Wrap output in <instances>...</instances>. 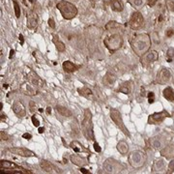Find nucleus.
<instances>
[{"label":"nucleus","mask_w":174,"mask_h":174,"mask_svg":"<svg viewBox=\"0 0 174 174\" xmlns=\"http://www.w3.org/2000/svg\"><path fill=\"white\" fill-rule=\"evenodd\" d=\"M131 45L134 52L141 57L143 54H145L151 46V39L150 36L146 33H141V34H137L133 38L131 41Z\"/></svg>","instance_id":"obj_1"},{"label":"nucleus","mask_w":174,"mask_h":174,"mask_svg":"<svg viewBox=\"0 0 174 174\" xmlns=\"http://www.w3.org/2000/svg\"><path fill=\"white\" fill-rule=\"evenodd\" d=\"M81 131L83 135L88 140H94V130H93V123H92V113L91 111L86 108L84 110V118L81 122Z\"/></svg>","instance_id":"obj_2"},{"label":"nucleus","mask_w":174,"mask_h":174,"mask_svg":"<svg viewBox=\"0 0 174 174\" xmlns=\"http://www.w3.org/2000/svg\"><path fill=\"white\" fill-rule=\"evenodd\" d=\"M56 8L60 11L62 17L65 19H72L77 15L76 7L68 1H60L56 5Z\"/></svg>","instance_id":"obj_3"},{"label":"nucleus","mask_w":174,"mask_h":174,"mask_svg":"<svg viewBox=\"0 0 174 174\" xmlns=\"http://www.w3.org/2000/svg\"><path fill=\"white\" fill-rule=\"evenodd\" d=\"M103 44L110 52H114L123 45V38L120 34H112L103 40Z\"/></svg>","instance_id":"obj_4"},{"label":"nucleus","mask_w":174,"mask_h":174,"mask_svg":"<svg viewBox=\"0 0 174 174\" xmlns=\"http://www.w3.org/2000/svg\"><path fill=\"white\" fill-rule=\"evenodd\" d=\"M128 161L129 164L134 167V168H140L142 167L145 162H146V155L141 152V151H133L130 153L129 157H128Z\"/></svg>","instance_id":"obj_5"},{"label":"nucleus","mask_w":174,"mask_h":174,"mask_svg":"<svg viewBox=\"0 0 174 174\" xmlns=\"http://www.w3.org/2000/svg\"><path fill=\"white\" fill-rule=\"evenodd\" d=\"M103 169L108 173H119L124 169V166L114 159H108L103 162Z\"/></svg>","instance_id":"obj_6"},{"label":"nucleus","mask_w":174,"mask_h":174,"mask_svg":"<svg viewBox=\"0 0 174 174\" xmlns=\"http://www.w3.org/2000/svg\"><path fill=\"white\" fill-rule=\"evenodd\" d=\"M110 118L111 120L114 122V124L117 126L119 129L128 136H130V133L129 131L127 130V128L125 127L124 125V122H123V119H122V116H121V113L119 112V110L115 109V108H111L110 109Z\"/></svg>","instance_id":"obj_7"},{"label":"nucleus","mask_w":174,"mask_h":174,"mask_svg":"<svg viewBox=\"0 0 174 174\" xmlns=\"http://www.w3.org/2000/svg\"><path fill=\"white\" fill-rule=\"evenodd\" d=\"M170 117V114L166 110H161L160 112H155L151 114L148 118V123L150 125H157L164 121L166 118Z\"/></svg>","instance_id":"obj_8"},{"label":"nucleus","mask_w":174,"mask_h":174,"mask_svg":"<svg viewBox=\"0 0 174 174\" xmlns=\"http://www.w3.org/2000/svg\"><path fill=\"white\" fill-rule=\"evenodd\" d=\"M143 22H144V19H143L142 15L139 13V12H134L129 21V25L132 29L137 30L142 27Z\"/></svg>","instance_id":"obj_9"},{"label":"nucleus","mask_w":174,"mask_h":174,"mask_svg":"<svg viewBox=\"0 0 174 174\" xmlns=\"http://www.w3.org/2000/svg\"><path fill=\"white\" fill-rule=\"evenodd\" d=\"M171 77H172V75L169 71V69L162 68L157 75L156 81L157 83H160V84H166L171 80Z\"/></svg>","instance_id":"obj_10"},{"label":"nucleus","mask_w":174,"mask_h":174,"mask_svg":"<svg viewBox=\"0 0 174 174\" xmlns=\"http://www.w3.org/2000/svg\"><path fill=\"white\" fill-rule=\"evenodd\" d=\"M159 59V53L156 50H148L141 56V63L143 66H148Z\"/></svg>","instance_id":"obj_11"},{"label":"nucleus","mask_w":174,"mask_h":174,"mask_svg":"<svg viewBox=\"0 0 174 174\" xmlns=\"http://www.w3.org/2000/svg\"><path fill=\"white\" fill-rule=\"evenodd\" d=\"M11 153H13L15 155H18L20 157H36L34 152H32L31 150L22 148V147H12L9 149Z\"/></svg>","instance_id":"obj_12"},{"label":"nucleus","mask_w":174,"mask_h":174,"mask_svg":"<svg viewBox=\"0 0 174 174\" xmlns=\"http://www.w3.org/2000/svg\"><path fill=\"white\" fill-rule=\"evenodd\" d=\"M12 108H13V111L18 116V117H24V116L26 115L25 107L23 106V103H22L20 101H16V102H14Z\"/></svg>","instance_id":"obj_13"},{"label":"nucleus","mask_w":174,"mask_h":174,"mask_svg":"<svg viewBox=\"0 0 174 174\" xmlns=\"http://www.w3.org/2000/svg\"><path fill=\"white\" fill-rule=\"evenodd\" d=\"M28 80L30 81V83L34 86H37V87H43L44 86V81L43 79L33 71H31L28 75H27Z\"/></svg>","instance_id":"obj_14"},{"label":"nucleus","mask_w":174,"mask_h":174,"mask_svg":"<svg viewBox=\"0 0 174 174\" xmlns=\"http://www.w3.org/2000/svg\"><path fill=\"white\" fill-rule=\"evenodd\" d=\"M161 155L167 160L174 159V144H168L161 150Z\"/></svg>","instance_id":"obj_15"},{"label":"nucleus","mask_w":174,"mask_h":174,"mask_svg":"<svg viewBox=\"0 0 174 174\" xmlns=\"http://www.w3.org/2000/svg\"><path fill=\"white\" fill-rule=\"evenodd\" d=\"M71 161L73 162L74 165H76L79 167H83V166H85L89 164L86 158L81 157V156H77V155H72L71 156Z\"/></svg>","instance_id":"obj_16"},{"label":"nucleus","mask_w":174,"mask_h":174,"mask_svg":"<svg viewBox=\"0 0 174 174\" xmlns=\"http://www.w3.org/2000/svg\"><path fill=\"white\" fill-rule=\"evenodd\" d=\"M166 168V162L162 159H158L155 161L152 166V173H161Z\"/></svg>","instance_id":"obj_17"},{"label":"nucleus","mask_w":174,"mask_h":174,"mask_svg":"<svg viewBox=\"0 0 174 174\" xmlns=\"http://www.w3.org/2000/svg\"><path fill=\"white\" fill-rule=\"evenodd\" d=\"M27 18V26L28 28L34 29L36 28L38 25V17L37 15L33 13V12H30V13L26 16Z\"/></svg>","instance_id":"obj_18"},{"label":"nucleus","mask_w":174,"mask_h":174,"mask_svg":"<svg viewBox=\"0 0 174 174\" xmlns=\"http://www.w3.org/2000/svg\"><path fill=\"white\" fill-rule=\"evenodd\" d=\"M40 166L43 168V170H45V172H48V173H58V172H60L59 169H57L53 165H51L50 162L46 161H41Z\"/></svg>","instance_id":"obj_19"},{"label":"nucleus","mask_w":174,"mask_h":174,"mask_svg":"<svg viewBox=\"0 0 174 174\" xmlns=\"http://www.w3.org/2000/svg\"><path fill=\"white\" fill-rule=\"evenodd\" d=\"M77 92L79 93L80 96H83L85 97L86 99H89V100H92V101H95L96 100V97L94 95V93H93L89 88L87 87H82V88H78L77 89Z\"/></svg>","instance_id":"obj_20"},{"label":"nucleus","mask_w":174,"mask_h":174,"mask_svg":"<svg viewBox=\"0 0 174 174\" xmlns=\"http://www.w3.org/2000/svg\"><path fill=\"white\" fill-rule=\"evenodd\" d=\"M0 167L1 169H24L18 166H17L14 162L6 160H1L0 161Z\"/></svg>","instance_id":"obj_21"},{"label":"nucleus","mask_w":174,"mask_h":174,"mask_svg":"<svg viewBox=\"0 0 174 174\" xmlns=\"http://www.w3.org/2000/svg\"><path fill=\"white\" fill-rule=\"evenodd\" d=\"M21 91L24 93L25 95H28V96H34L37 94L36 89L29 83H23L21 85Z\"/></svg>","instance_id":"obj_22"},{"label":"nucleus","mask_w":174,"mask_h":174,"mask_svg":"<svg viewBox=\"0 0 174 174\" xmlns=\"http://www.w3.org/2000/svg\"><path fill=\"white\" fill-rule=\"evenodd\" d=\"M62 67H63V70L66 72V73H73L75 72L76 70H77L79 68V66H76L73 62L71 61H64L63 64H62Z\"/></svg>","instance_id":"obj_23"},{"label":"nucleus","mask_w":174,"mask_h":174,"mask_svg":"<svg viewBox=\"0 0 174 174\" xmlns=\"http://www.w3.org/2000/svg\"><path fill=\"white\" fill-rule=\"evenodd\" d=\"M115 80H116L115 76L112 75L111 73L108 72L106 74V76H104L103 78V84L106 86H111L115 82Z\"/></svg>","instance_id":"obj_24"},{"label":"nucleus","mask_w":174,"mask_h":174,"mask_svg":"<svg viewBox=\"0 0 174 174\" xmlns=\"http://www.w3.org/2000/svg\"><path fill=\"white\" fill-rule=\"evenodd\" d=\"M110 7L115 12H122L124 9V4L122 0H110Z\"/></svg>","instance_id":"obj_25"},{"label":"nucleus","mask_w":174,"mask_h":174,"mask_svg":"<svg viewBox=\"0 0 174 174\" xmlns=\"http://www.w3.org/2000/svg\"><path fill=\"white\" fill-rule=\"evenodd\" d=\"M162 96L169 102H174V91L170 86H167L162 91Z\"/></svg>","instance_id":"obj_26"},{"label":"nucleus","mask_w":174,"mask_h":174,"mask_svg":"<svg viewBox=\"0 0 174 174\" xmlns=\"http://www.w3.org/2000/svg\"><path fill=\"white\" fill-rule=\"evenodd\" d=\"M117 150L120 154L126 155L128 153V151H129V145H128V143L125 140H121L117 144Z\"/></svg>","instance_id":"obj_27"},{"label":"nucleus","mask_w":174,"mask_h":174,"mask_svg":"<svg viewBox=\"0 0 174 174\" xmlns=\"http://www.w3.org/2000/svg\"><path fill=\"white\" fill-rule=\"evenodd\" d=\"M53 43L56 46V50L59 51V52H63L66 49V46L64 45L63 42H61L59 40V38L57 37V35H53Z\"/></svg>","instance_id":"obj_28"},{"label":"nucleus","mask_w":174,"mask_h":174,"mask_svg":"<svg viewBox=\"0 0 174 174\" xmlns=\"http://www.w3.org/2000/svg\"><path fill=\"white\" fill-rule=\"evenodd\" d=\"M149 141H150V145L152 146V148L155 149V150H159L162 146L161 141V138L159 136H155V137L150 138Z\"/></svg>","instance_id":"obj_29"},{"label":"nucleus","mask_w":174,"mask_h":174,"mask_svg":"<svg viewBox=\"0 0 174 174\" xmlns=\"http://www.w3.org/2000/svg\"><path fill=\"white\" fill-rule=\"evenodd\" d=\"M56 110H57L58 113H60L62 116H65V117H71L72 116V111L67 108H64V107H61V106H57Z\"/></svg>","instance_id":"obj_30"},{"label":"nucleus","mask_w":174,"mask_h":174,"mask_svg":"<svg viewBox=\"0 0 174 174\" xmlns=\"http://www.w3.org/2000/svg\"><path fill=\"white\" fill-rule=\"evenodd\" d=\"M71 147H72V149L75 151V152H76V153H81V152H86V149L81 145L78 141H73L72 143H71Z\"/></svg>","instance_id":"obj_31"},{"label":"nucleus","mask_w":174,"mask_h":174,"mask_svg":"<svg viewBox=\"0 0 174 174\" xmlns=\"http://www.w3.org/2000/svg\"><path fill=\"white\" fill-rule=\"evenodd\" d=\"M131 83H132L131 81H129V82L123 83V84L119 87V91L122 92V93H124V94H126V95H129L130 93H131V90H132V86L130 85Z\"/></svg>","instance_id":"obj_32"},{"label":"nucleus","mask_w":174,"mask_h":174,"mask_svg":"<svg viewBox=\"0 0 174 174\" xmlns=\"http://www.w3.org/2000/svg\"><path fill=\"white\" fill-rule=\"evenodd\" d=\"M120 27V24L118 22L116 21H108L106 25V29L107 30H111V29H115V28H119Z\"/></svg>","instance_id":"obj_33"},{"label":"nucleus","mask_w":174,"mask_h":174,"mask_svg":"<svg viewBox=\"0 0 174 174\" xmlns=\"http://www.w3.org/2000/svg\"><path fill=\"white\" fill-rule=\"evenodd\" d=\"M13 4H14V8H15V15L18 18L20 17V8H19V5L17 2V0H13Z\"/></svg>","instance_id":"obj_34"},{"label":"nucleus","mask_w":174,"mask_h":174,"mask_svg":"<svg viewBox=\"0 0 174 174\" xmlns=\"http://www.w3.org/2000/svg\"><path fill=\"white\" fill-rule=\"evenodd\" d=\"M130 2H131L134 6L139 7V6H142V5L144 4V0H130Z\"/></svg>","instance_id":"obj_35"},{"label":"nucleus","mask_w":174,"mask_h":174,"mask_svg":"<svg viewBox=\"0 0 174 174\" xmlns=\"http://www.w3.org/2000/svg\"><path fill=\"white\" fill-rule=\"evenodd\" d=\"M166 6L169 11L174 12V1L173 0H166Z\"/></svg>","instance_id":"obj_36"},{"label":"nucleus","mask_w":174,"mask_h":174,"mask_svg":"<svg viewBox=\"0 0 174 174\" xmlns=\"http://www.w3.org/2000/svg\"><path fill=\"white\" fill-rule=\"evenodd\" d=\"M148 102H149V103H153L155 102L154 92H148Z\"/></svg>","instance_id":"obj_37"},{"label":"nucleus","mask_w":174,"mask_h":174,"mask_svg":"<svg viewBox=\"0 0 174 174\" xmlns=\"http://www.w3.org/2000/svg\"><path fill=\"white\" fill-rule=\"evenodd\" d=\"M166 56L169 57L170 59L174 57V49H173V48H169V49L167 50V51H166Z\"/></svg>","instance_id":"obj_38"},{"label":"nucleus","mask_w":174,"mask_h":174,"mask_svg":"<svg viewBox=\"0 0 174 174\" xmlns=\"http://www.w3.org/2000/svg\"><path fill=\"white\" fill-rule=\"evenodd\" d=\"M31 119H32V123H33V125H34L35 127H39V126H40V121L36 118V116L33 115L32 117H31Z\"/></svg>","instance_id":"obj_39"},{"label":"nucleus","mask_w":174,"mask_h":174,"mask_svg":"<svg viewBox=\"0 0 174 174\" xmlns=\"http://www.w3.org/2000/svg\"><path fill=\"white\" fill-rule=\"evenodd\" d=\"M174 171V160H171V161L168 164V173H171Z\"/></svg>","instance_id":"obj_40"},{"label":"nucleus","mask_w":174,"mask_h":174,"mask_svg":"<svg viewBox=\"0 0 174 174\" xmlns=\"http://www.w3.org/2000/svg\"><path fill=\"white\" fill-rule=\"evenodd\" d=\"M0 135H1V139H2V140H8V139H10V137H11L9 134H7L4 133V132L0 133Z\"/></svg>","instance_id":"obj_41"},{"label":"nucleus","mask_w":174,"mask_h":174,"mask_svg":"<svg viewBox=\"0 0 174 174\" xmlns=\"http://www.w3.org/2000/svg\"><path fill=\"white\" fill-rule=\"evenodd\" d=\"M94 149H95L96 152H98V153H100L101 151H102V148L100 147V145L97 142H94Z\"/></svg>","instance_id":"obj_42"},{"label":"nucleus","mask_w":174,"mask_h":174,"mask_svg":"<svg viewBox=\"0 0 174 174\" xmlns=\"http://www.w3.org/2000/svg\"><path fill=\"white\" fill-rule=\"evenodd\" d=\"M48 22H49V25H50L51 28H53V29L55 28V22H54V20H53L52 18H50Z\"/></svg>","instance_id":"obj_43"},{"label":"nucleus","mask_w":174,"mask_h":174,"mask_svg":"<svg viewBox=\"0 0 174 174\" xmlns=\"http://www.w3.org/2000/svg\"><path fill=\"white\" fill-rule=\"evenodd\" d=\"M29 106H30V111H31V112H34V111H35V103L31 101V102L29 103Z\"/></svg>","instance_id":"obj_44"},{"label":"nucleus","mask_w":174,"mask_h":174,"mask_svg":"<svg viewBox=\"0 0 174 174\" xmlns=\"http://www.w3.org/2000/svg\"><path fill=\"white\" fill-rule=\"evenodd\" d=\"M173 34H174V30H172V29H169V30H167V31H166V37H171Z\"/></svg>","instance_id":"obj_45"},{"label":"nucleus","mask_w":174,"mask_h":174,"mask_svg":"<svg viewBox=\"0 0 174 174\" xmlns=\"http://www.w3.org/2000/svg\"><path fill=\"white\" fill-rule=\"evenodd\" d=\"M22 137L25 138V139H31L32 138V135L30 134H28V133H25V134H22Z\"/></svg>","instance_id":"obj_46"},{"label":"nucleus","mask_w":174,"mask_h":174,"mask_svg":"<svg viewBox=\"0 0 174 174\" xmlns=\"http://www.w3.org/2000/svg\"><path fill=\"white\" fill-rule=\"evenodd\" d=\"M14 54H15V50H10V55H9L10 59H12V58L14 57Z\"/></svg>","instance_id":"obj_47"},{"label":"nucleus","mask_w":174,"mask_h":174,"mask_svg":"<svg viewBox=\"0 0 174 174\" xmlns=\"http://www.w3.org/2000/svg\"><path fill=\"white\" fill-rule=\"evenodd\" d=\"M156 2H157V0H150V1H149V5L150 6H154Z\"/></svg>","instance_id":"obj_48"},{"label":"nucleus","mask_w":174,"mask_h":174,"mask_svg":"<svg viewBox=\"0 0 174 174\" xmlns=\"http://www.w3.org/2000/svg\"><path fill=\"white\" fill-rule=\"evenodd\" d=\"M38 132H39L40 134H43V133L45 132V128H42V127H40L39 129H38Z\"/></svg>","instance_id":"obj_49"},{"label":"nucleus","mask_w":174,"mask_h":174,"mask_svg":"<svg viewBox=\"0 0 174 174\" xmlns=\"http://www.w3.org/2000/svg\"><path fill=\"white\" fill-rule=\"evenodd\" d=\"M80 171L82 173H89V171H87L86 169H84L83 167H80Z\"/></svg>","instance_id":"obj_50"},{"label":"nucleus","mask_w":174,"mask_h":174,"mask_svg":"<svg viewBox=\"0 0 174 174\" xmlns=\"http://www.w3.org/2000/svg\"><path fill=\"white\" fill-rule=\"evenodd\" d=\"M18 38H19V40H20V44H21V45H23V36H22L21 34L19 35V37H18Z\"/></svg>","instance_id":"obj_51"},{"label":"nucleus","mask_w":174,"mask_h":174,"mask_svg":"<svg viewBox=\"0 0 174 174\" xmlns=\"http://www.w3.org/2000/svg\"><path fill=\"white\" fill-rule=\"evenodd\" d=\"M46 113H48V114H50L51 113V108L50 107H49L48 108H46Z\"/></svg>","instance_id":"obj_52"},{"label":"nucleus","mask_w":174,"mask_h":174,"mask_svg":"<svg viewBox=\"0 0 174 174\" xmlns=\"http://www.w3.org/2000/svg\"><path fill=\"white\" fill-rule=\"evenodd\" d=\"M5 116H6V115H5V114H3V113H2V114H1V118H2V119H3V118H4V119H5V118H6V117H5Z\"/></svg>","instance_id":"obj_53"},{"label":"nucleus","mask_w":174,"mask_h":174,"mask_svg":"<svg viewBox=\"0 0 174 174\" xmlns=\"http://www.w3.org/2000/svg\"><path fill=\"white\" fill-rule=\"evenodd\" d=\"M92 2H96V1H99V0H91Z\"/></svg>","instance_id":"obj_54"}]
</instances>
